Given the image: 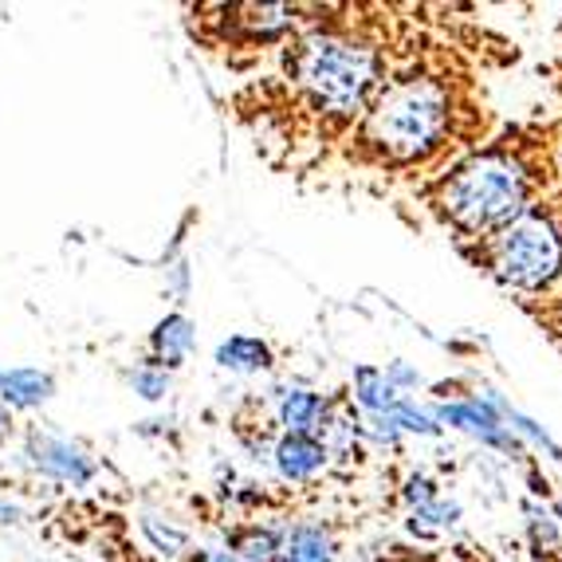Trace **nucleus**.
Returning <instances> with one entry per match:
<instances>
[{"label":"nucleus","mask_w":562,"mask_h":562,"mask_svg":"<svg viewBox=\"0 0 562 562\" xmlns=\"http://www.w3.org/2000/svg\"><path fill=\"white\" fill-rule=\"evenodd\" d=\"M464 9L432 4L327 169L409 201L504 126L487 76L519 64L524 52L484 20L460 16Z\"/></svg>","instance_id":"obj_1"},{"label":"nucleus","mask_w":562,"mask_h":562,"mask_svg":"<svg viewBox=\"0 0 562 562\" xmlns=\"http://www.w3.org/2000/svg\"><path fill=\"white\" fill-rule=\"evenodd\" d=\"M429 16L432 4H311L300 32L280 44V76L252 91L291 158L307 169L335 161Z\"/></svg>","instance_id":"obj_2"},{"label":"nucleus","mask_w":562,"mask_h":562,"mask_svg":"<svg viewBox=\"0 0 562 562\" xmlns=\"http://www.w3.org/2000/svg\"><path fill=\"white\" fill-rule=\"evenodd\" d=\"M562 186V134L554 111H535L527 119H504L492 138L460 158L449 173L417 189L405 205L422 213L452 252L496 236L535 201Z\"/></svg>","instance_id":"obj_3"},{"label":"nucleus","mask_w":562,"mask_h":562,"mask_svg":"<svg viewBox=\"0 0 562 562\" xmlns=\"http://www.w3.org/2000/svg\"><path fill=\"white\" fill-rule=\"evenodd\" d=\"M460 260L476 268L512 300L543 295L562 283V186L535 201L496 236L460 248Z\"/></svg>","instance_id":"obj_4"},{"label":"nucleus","mask_w":562,"mask_h":562,"mask_svg":"<svg viewBox=\"0 0 562 562\" xmlns=\"http://www.w3.org/2000/svg\"><path fill=\"white\" fill-rule=\"evenodd\" d=\"M272 457L288 484H311V480H319L330 469L327 445L319 437H311V432H283L280 441H276Z\"/></svg>","instance_id":"obj_5"},{"label":"nucleus","mask_w":562,"mask_h":562,"mask_svg":"<svg viewBox=\"0 0 562 562\" xmlns=\"http://www.w3.org/2000/svg\"><path fill=\"white\" fill-rule=\"evenodd\" d=\"M29 457L36 460L40 472L67 480V484H87V480L94 476V464L87 460V452L79 449V445L64 441V437H40V432H32Z\"/></svg>","instance_id":"obj_6"},{"label":"nucleus","mask_w":562,"mask_h":562,"mask_svg":"<svg viewBox=\"0 0 562 562\" xmlns=\"http://www.w3.org/2000/svg\"><path fill=\"white\" fill-rule=\"evenodd\" d=\"M338 535L330 524H295L283 535L280 562H338Z\"/></svg>","instance_id":"obj_7"},{"label":"nucleus","mask_w":562,"mask_h":562,"mask_svg":"<svg viewBox=\"0 0 562 562\" xmlns=\"http://www.w3.org/2000/svg\"><path fill=\"white\" fill-rule=\"evenodd\" d=\"M323 417H327V397L311 394V390H303V385H295V390H288V394L280 397V425L283 432H319Z\"/></svg>","instance_id":"obj_8"},{"label":"nucleus","mask_w":562,"mask_h":562,"mask_svg":"<svg viewBox=\"0 0 562 562\" xmlns=\"http://www.w3.org/2000/svg\"><path fill=\"white\" fill-rule=\"evenodd\" d=\"M216 366H225V370H236V374H260L272 366V347L263 342V338L252 335H233L228 342L216 347Z\"/></svg>","instance_id":"obj_9"},{"label":"nucleus","mask_w":562,"mask_h":562,"mask_svg":"<svg viewBox=\"0 0 562 562\" xmlns=\"http://www.w3.org/2000/svg\"><path fill=\"white\" fill-rule=\"evenodd\" d=\"M56 390V382L40 370H9V374H0V402L16 405V409H32V405L47 402Z\"/></svg>","instance_id":"obj_10"},{"label":"nucleus","mask_w":562,"mask_h":562,"mask_svg":"<svg viewBox=\"0 0 562 562\" xmlns=\"http://www.w3.org/2000/svg\"><path fill=\"white\" fill-rule=\"evenodd\" d=\"M283 535L280 527H260V524H248L233 535V554L244 562H280L283 554Z\"/></svg>","instance_id":"obj_11"},{"label":"nucleus","mask_w":562,"mask_h":562,"mask_svg":"<svg viewBox=\"0 0 562 562\" xmlns=\"http://www.w3.org/2000/svg\"><path fill=\"white\" fill-rule=\"evenodd\" d=\"M189 350H193V323H189L186 315L161 319L158 330H154V355H158V362L178 366Z\"/></svg>","instance_id":"obj_12"},{"label":"nucleus","mask_w":562,"mask_h":562,"mask_svg":"<svg viewBox=\"0 0 562 562\" xmlns=\"http://www.w3.org/2000/svg\"><path fill=\"white\" fill-rule=\"evenodd\" d=\"M142 531H146V535H150V543L154 547H158V551L161 554H169V559H173V554H181V551H186V543H189V539H186V531H181V527H161V519H142Z\"/></svg>","instance_id":"obj_13"},{"label":"nucleus","mask_w":562,"mask_h":562,"mask_svg":"<svg viewBox=\"0 0 562 562\" xmlns=\"http://www.w3.org/2000/svg\"><path fill=\"white\" fill-rule=\"evenodd\" d=\"M134 390H138L146 402H158L169 390V370L166 366H142L138 374H134Z\"/></svg>","instance_id":"obj_14"},{"label":"nucleus","mask_w":562,"mask_h":562,"mask_svg":"<svg viewBox=\"0 0 562 562\" xmlns=\"http://www.w3.org/2000/svg\"><path fill=\"white\" fill-rule=\"evenodd\" d=\"M539 76L547 79V87H551V94H554V119H559V134H562V52L539 67Z\"/></svg>","instance_id":"obj_15"},{"label":"nucleus","mask_w":562,"mask_h":562,"mask_svg":"<svg viewBox=\"0 0 562 562\" xmlns=\"http://www.w3.org/2000/svg\"><path fill=\"white\" fill-rule=\"evenodd\" d=\"M198 562H240L233 551H205V554H198Z\"/></svg>","instance_id":"obj_16"},{"label":"nucleus","mask_w":562,"mask_h":562,"mask_svg":"<svg viewBox=\"0 0 562 562\" xmlns=\"http://www.w3.org/2000/svg\"><path fill=\"white\" fill-rule=\"evenodd\" d=\"M554 40H559V52H562V16H559V24H554Z\"/></svg>","instance_id":"obj_17"},{"label":"nucleus","mask_w":562,"mask_h":562,"mask_svg":"<svg viewBox=\"0 0 562 562\" xmlns=\"http://www.w3.org/2000/svg\"><path fill=\"white\" fill-rule=\"evenodd\" d=\"M4 425H9V417H4V409H0V432H4Z\"/></svg>","instance_id":"obj_18"}]
</instances>
